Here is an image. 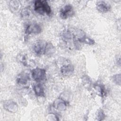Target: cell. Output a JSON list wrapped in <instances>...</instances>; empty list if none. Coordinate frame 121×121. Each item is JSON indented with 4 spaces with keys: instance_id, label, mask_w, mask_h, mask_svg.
I'll use <instances>...</instances> for the list:
<instances>
[{
    "instance_id": "cell-1",
    "label": "cell",
    "mask_w": 121,
    "mask_h": 121,
    "mask_svg": "<svg viewBox=\"0 0 121 121\" xmlns=\"http://www.w3.org/2000/svg\"><path fill=\"white\" fill-rule=\"evenodd\" d=\"M35 10L42 15L46 14L49 15L51 13V9L46 0H38L35 2Z\"/></svg>"
},
{
    "instance_id": "cell-2",
    "label": "cell",
    "mask_w": 121,
    "mask_h": 121,
    "mask_svg": "<svg viewBox=\"0 0 121 121\" xmlns=\"http://www.w3.org/2000/svg\"><path fill=\"white\" fill-rule=\"evenodd\" d=\"M32 76L34 80L38 83H43L46 79L45 70L39 68H36L32 71Z\"/></svg>"
},
{
    "instance_id": "cell-3",
    "label": "cell",
    "mask_w": 121,
    "mask_h": 121,
    "mask_svg": "<svg viewBox=\"0 0 121 121\" xmlns=\"http://www.w3.org/2000/svg\"><path fill=\"white\" fill-rule=\"evenodd\" d=\"M74 14L73 7L71 5L64 6L60 10V17L63 19H66Z\"/></svg>"
},
{
    "instance_id": "cell-4",
    "label": "cell",
    "mask_w": 121,
    "mask_h": 121,
    "mask_svg": "<svg viewBox=\"0 0 121 121\" xmlns=\"http://www.w3.org/2000/svg\"><path fill=\"white\" fill-rule=\"evenodd\" d=\"M42 28L37 23H31L27 26L25 34L26 35H29L31 34H37L41 33Z\"/></svg>"
},
{
    "instance_id": "cell-5",
    "label": "cell",
    "mask_w": 121,
    "mask_h": 121,
    "mask_svg": "<svg viewBox=\"0 0 121 121\" xmlns=\"http://www.w3.org/2000/svg\"><path fill=\"white\" fill-rule=\"evenodd\" d=\"M3 107L7 111L15 113L17 111L18 107L17 104L12 100H6L3 103Z\"/></svg>"
},
{
    "instance_id": "cell-6",
    "label": "cell",
    "mask_w": 121,
    "mask_h": 121,
    "mask_svg": "<svg viewBox=\"0 0 121 121\" xmlns=\"http://www.w3.org/2000/svg\"><path fill=\"white\" fill-rule=\"evenodd\" d=\"M46 43L42 41H38L33 46V50L37 55H41L42 53H44V48Z\"/></svg>"
},
{
    "instance_id": "cell-7",
    "label": "cell",
    "mask_w": 121,
    "mask_h": 121,
    "mask_svg": "<svg viewBox=\"0 0 121 121\" xmlns=\"http://www.w3.org/2000/svg\"><path fill=\"white\" fill-rule=\"evenodd\" d=\"M97 10L101 13H105L108 11L110 9V5L104 1H98L96 3Z\"/></svg>"
},
{
    "instance_id": "cell-8",
    "label": "cell",
    "mask_w": 121,
    "mask_h": 121,
    "mask_svg": "<svg viewBox=\"0 0 121 121\" xmlns=\"http://www.w3.org/2000/svg\"><path fill=\"white\" fill-rule=\"evenodd\" d=\"M54 107L60 111H63L66 109L67 104L66 102L62 99L60 98L57 99L54 102Z\"/></svg>"
},
{
    "instance_id": "cell-9",
    "label": "cell",
    "mask_w": 121,
    "mask_h": 121,
    "mask_svg": "<svg viewBox=\"0 0 121 121\" xmlns=\"http://www.w3.org/2000/svg\"><path fill=\"white\" fill-rule=\"evenodd\" d=\"M55 52V48L53 44L49 42L46 43L44 48V53L45 55L50 56Z\"/></svg>"
},
{
    "instance_id": "cell-10",
    "label": "cell",
    "mask_w": 121,
    "mask_h": 121,
    "mask_svg": "<svg viewBox=\"0 0 121 121\" xmlns=\"http://www.w3.org/2000/svg\"><path fill=\"white\" fill-rule=\"evenodd\" d=\"M33 89L35 94L38 96H44V91L43 85L41 83H38L33 86Z\"/></svg>"
},
{
    "instance_id": "cell-11",
    "label": "cell",
    "mask_w": 121,
    "mask_h": 121,
    "mask_svg": "<svg viewBox=\"0 0 121 121\" xmlns=\"http://www.w3.org/2000/svg\"><path fill=\"white\" fill-rule=\"evenodd\" d=\"M60 71L63 76H69L74 71V68L71 65H64L61 68Z\"/></svg>"
},
{
    "instance_id": "cell-12",
    "label": "cell",
    "mask_w": 121,
    "mask_h": 121,
    "mask_svg": "<svg viewBox=\"0 0 121 121\" xmlns=\"http://www.w3.org/2000/svg\"><path fill=\"white\" fill-rule=\"evenodd\" d=\"M29 80L30 78L28 75L26 73H21L17 78V82L18 84L22 85H25L28 83Z\"/></svg>"
},
{
    "instance_id": "cell-13",
    "label": "cell",
    "mask_w": 121,
    "mask_h": 121,
    "mask_svg": "<svg viewBox=\"0 0 121 121\" xmlns=\"http://www.w3.org/2000/svg\"><path fill=\"white\" fill-rule=\"evenodd\" d=\"M78 41L81 43H83L90 44V45H93L95 43L94 40H93V39L87 37L86 36V35L78 39Z\"/></svg>"
},
{
    "instance_id": "cell-14",
    "label": "cell",
    "mask_w": 121,
    "mask_h": 121,
    "mask_svg": "<svg viewBox=\"0 0 121 121\" xmlns=\"http://www.w3.org/2000/svg\"><path fill=\"white\" fill-rule=\"evenodd\" d=\"M20 7V2L17 0H13L11 1L9 3V7L11 10L14 11H17Z\"/></svg>"
},
{
    "instance_id": "cell-15",
    "label": "cell",
    "mask_w": 121,
    "mask_h": 121,
    "mask_svg": "<svg viewBox=\"0 0 121 121\" xmlns=\"http://www.w3.org/2000/svg\"><path fill=\"white\" fill-rule=\"evenodd\" d=\"M21 15L23 18H28L30 17L32 15L31 11L28 8L24 9L21 12Z\"/></svg>"
},
{
    "instance_id": "cell-16",
    "label": "cell",
    "mask_w": 121,
    "mask_h": 121,
    "mask_svg": "<svg viewBox=\"0 0 121 121\" xmlns=\"http://www.w3.org/2000/svg\"><path fill=\"white\" fill-rule=\"evenodd\" d=\"M105 117V115L103 112V111L101 109H100L98 111V112L96 114V119L98 121H102L103 120Z\"/></svg>"
},
{
    "instance_id": "cell-17",
    "label": "cell",
    "mask_w": 121,
    "mask_h": 121,
    "mask_svg": "<svg viewBox=\"0 0 121 121\" xmlns=\"http://www.w3.org/2000/svg\"><path fill=\"white\" fill-rule=\"evenodd\" d=\"M62 37L65 41H68L72 38V35L69 31L65 32L62 34Z\"/></svg>"
},
{
    "instance_id": "cell-18",
    "label": "cell",
    "mask_w": 121,
    "mask_h": 121,
    "mask_svg": "<svg viewBox=\"0 0 121 121\" xmlns=\"http://www.w3.org/2000/svg\"><path fill=\"white\" fill-rule=\"evenodd\" d=\"M112 78L113 81L115 83L119 85H120L121 84V75L120 74H116L115 75H114L112 76Z\"/></svg>"
}]
</instances>
